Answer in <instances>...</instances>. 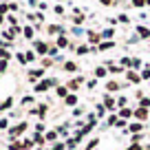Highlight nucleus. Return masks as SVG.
Wrapping results in <instances>:
<instances>
[{"label":"nucleus","instance_id":"obj_1","mask_svg":"<svg viewBox=\"0 0 150 150\" xmlns=\"http://www.w3.org/2000/svg\"><path fill=\"white\" fill-rule=\"evenodd\" d=\"M53 84H55V80H42L40 84L35 86V91H38V93H44V91H47V88H51Z\"/></svg>","mask_w":150,"mask_h":150},{"label":"nucleus","instance_id":"obj_2","mask_svg":"<svg viewBox=\"0 0 150 150\" xmlns=\"http://www.w3.org/2000/svg\"><path fill=\"white\" fill-rule=\"evenodd\" d=\"M135 117L139 119V122L148 119V108H137V110H135Z\"/></svg>","mask_w":150,"mask_h":150},{"label":"nucleus","instance_id":"obj_3","mask_svg":"<svg viewBox=\"0 0 150 150\" xmlns=\"http://www.w3.org/2000/svg\"><path fill=\"white\" fill-rule=\"evenodd\" d=\"M106 75H108V66H97V69H95V77H97V80H102Z\"/></svg>","mask_w":150,"mask_h":150},{"label":"nucleus","instance_id":"obj_4","mask_svg":"<svg viewBox=\"0 0 150 150\" xmlns=\"http://www.w3.org/2000/svg\"><path fill=\"white\" fill-rule=\"evenodd\" d=\"M24 128H27V124H18V126H16V128H11L9 132L16 137V135H20V132H24Z\"/></svg>","mask_w":150,"mask_h":150},{"label":"nucleus","instance_id":"obj_5","mask_svg":"<svg viewBox=\"0 0 150 150\" xmlns=\"http://www.w3.org/2000/svg\"><path fill=\"white\" fill-rule=\"evenodd\" d=\"M132 115H135V112H132L130 108H122V112H119V117H122V119H128V117H132Z\"/></svg>","mask_w":150,"mask_h":150},{"label":"nucleus","instance_id":"obj_6","mask_svg":"<svg viewBox=\"0 0 150 150\" xmlns=\"http://www.w3.org/2000/svg\"><path fill=\"white\" fill-rule=\"evenodd\" d=\"M126 75H128V80H130V82H139V80H141V75L135 73V71H128Z\"/></svg>","mask_w":150,"mask_h":150},{"label":"nucleus","instance_id":"obj_7","mask_svg":"<svg viewBox=\"0 0 150 150\" xmlns=\"http://www.w3.org/2000/svg\"><path fill=\"white\" fill-rule=\"evenodd\" d=\"M35 51L38 53H49V49H47V44H44V42H35Z\"/></svg>","mask_w":150,"mask_h":150},{"label":"nucleus","instance_id":"obj_8","mask_svg":"<svg viewBox=\"0 0 150 150\" xmlns=\"http://www.w3.org/2000/svg\"><path fill=\"white\" fill-rule=\"evenodd\" d=\"M137 33L141 38H150V29H146V27H137Z\"/></svg>","mask_w":150,"mask_h":150},{"label":"nucleus","instance_id":"obj_9","mask_svg":"<svg viewBox=\"0 0 150 150\" xmlns=\"http://www.w3.org/2000/svg\"><path fill=\"white\" fill-rule=\"evenodd\" d=\"M57 47H60V49H64V47H69V40H66V38H64V35H60V38H57Z\"/></svg>","mask_w":150,"mask_h":150},{"label":"nucleus","instance_id":"obj_10","mask_svg":"<svg viewBox=\"0 0 150 150\" xmlns=\"http://www.w3.org/2000/svg\"><path fill=\"white\" fill-rule=\"evenodd\" d=\"M88 40H91L93 44H97L99 40H102V35H97V33H88Z\"/></svg>","mask_w":150,"mask_h":150},{"label":"nucleus","instance_id":"obj_11","mask_svg":"<svg viewBox=\"0 0 150 150\" xmlns=\"http://www.w3.org/2000/svg\"><path fill=\"white\" fill-rule=\"evenodd\" d=\"M57 95H60V97H69V88H66V86H60V88H57Z\"/></svg>","mask_w":150,"mask_h":150},{"label":"nucleus","instance_id":"obj_12","mask_svg":"<svg viewBox=\"0 0 150 150\" xmlns=\"http://www.w3.org/2000/svg\"><path fill=\"white\" fill-rule=\"evenodd\" d=\"M80 84H82V77H77V80H73V82L69 84V88H71V91H75V88H77Z\"/></svg>","mask_w":150,"mask_h":150},{"label":"nucleus","instance_id":"obj_13","mask_svg":"<svg viewBox=\"0 0 150 150\" xmlns=\"http://www.w3.org/2000/svg\"><path fill=\"white\" fill-rule=\"evenodd\" d=\"M11 104H13V99H11V97H9V99H5V102H2V106H0V110H7Z\"/></svg>","mask_w":150,"mask_h":150},{"label":"nucleus","instance_id":"obj_14","mask_svg":"<svg viewBox=\"0 0 150 150\" xmlns=\"http://www.w3.org/2000/svg\"><path fill=\"white\" fill-rule=\"evenodd\" d=\"M66 104H69V106H75V104H77V97H75V95H69V97H66Z\"/></svg>","mask_w":150,"mask_h":150},{"label":"nucleus","instance_id":"obj_15","mask_svg":"<svg viewBox=\"0 0 150 150\" xmlns=\"http://www.w3.org/2000/svg\"><path fill=\"white\" fill-rule=\"evenodd\" d=\"M128 130H130V132H139V130H141V124H139V122H137V124H130V128H128Z\"/></svg>","mask_w":150,"mask_h":150},{"label":"nucleus","instance_id":"obj_16","mask_svg":"<svg viewBox=\"0 0 150 150\" xmlns=\"http://www.w3.org/2000/svg\"><path fill=\"white\" fill-rule=\"evenodd\" d=\"M117 122H119V119L115 117V115H110V117H108V122H106V126H115Z\"/></svg>","mask_w":150,"mask_h":150},{"label":"nucleus","instance_id":"obj_17","mask_svg":"<svg viewBox=\"0 0 150 150\" xmlns=\"http://www.w3.org/2000/svg\"><path fill=\"white\" fill-rule=\"evenodd\" d=\"M112 47V42L108 40V42H99V51H104V49H110Z\"/></svg>","mask_w":150,"mask_h":150},{"label":"nucleus","instance_id":"obj_18","mask_svg":"<svg viewBox=\"0 0 150 150\" xmlns=\"http://www.w3.org/2000/svg\"><path fill=\"white\" fill-rule=\"evenodd\" d=\"M42 73H44V71H40V69L33 71V73H31V80H38V77H42Z\"/></svg>","mask_w":150,"mask_h":150},{"label":"nucleus","instance_id":"obj_19","mask_svg":"<svg viewBox=\"0 0 150 150\" xmlns=\"http://www.w3.org/2000/svg\"><path fill=\"white\" fill-rule=\"evenodd\" d=\"M132 7H137V9H139V7H146V0H132Z\"/></svg>","mask_w":150,"mask_h":150},{"label":"nucleus","instance_id":"obj_20","mask_svg":"<svg viewBox=\"0 0 150 150\" xmlns=\"http://www.w3.org/2000/svg\"><path fill=\"white\" fill-rule=\"evenodd\" d=\"M141 80H150V69H144V71H141Z\"/></svg>","mask_w":150,"mask_h":150},{"label":"nucleus","instance_id":"obj_21","mask_svg":"<svg viewBox=\"0 0 150 150\" xmlns=\"http://www.w3.org/2000/svg\"><path fill=\"white\" fill-rule=\"evenodd\" d=\"M75 146H77V139H69V141H66V148H71V150H73Z\"/></svg>","mask_w":150,"mask_h":150},{"label":"nucleus","instance_id":"obj_22","mask_svg":"<svg viewBox=\"0 0 150 150\" xmlns=\"http://www.w3.org/2000/svg\"><path fill=\"white\" fill-rule=\"evenodd\" d=\"M42 141H44V137H42V135H40V132H38V135H35V137H33V144H42Z\"/></svg>","mask_w":150,"mask_h":150},{"label":"nucleus","instance_id":"obj_23","mask_svg":"<svg viewBox=\"0 0 150 150\" xmlns=\"http://www.w3.org/2000/svg\"><path fill=\"white\" fill-rule=\"evenodd\" d=\"M139 66H141V60L139 57H132V69H139Z\"/></svg>","mask_w":150,"mask_h":150},{"label":"nucleus","instance_id":"obj_24","mask_svg":"<svg viewBox=\"0 0 150 150\" xmlns=\"http://www.w3.org/2000/svg\"><path fill=\"white\" fill-rule=\"evenodd\" d=\"M108 91H119V84L117 82H110V84H108Z\"/></svg>","mask_w":150,"mask_h":150},{"label":"nucleus","instance_id":"obj_25","mask_svg":"<svg viewBox=\"0 0 150 150\" xmlns=\"http://www.w3.org/2000/svg\"><path fill=\"white\" fill-rule=\"evenodd\" d=\"M64 66H66V71H77V66H75V64H73V62H66V64H64Z\"/></svg>","mask_w":150,"mask_h":150},{"label":"nucleus","instance_id":"obj_26","mask_svg":"<svg viewBox=\"0 0 150 150\" xmlns=\"http://www.w3.org/2000/svg\"><path fill=\"white\" fill-rule=\"evenodd\" d=\"M104 104H106V108H112V106H115V102H112L110 97H106V99H104Z\"/></svg>","mask_w":150,"mask_h":150},{"label":"nucleus","instance_id":"obj_27","mask_svg":"<svg viewBox=\"0 0 150 150\" xmlns=\"http://www.w3.org/2000/svg\"><path fill=\"white\" fill-rule=\"evenodd\" d=\"M97 144H99V139H93V141H91L88 146H86V150H93V148H95V146H97Z\"/></svg>","mask_w":150,"mask_h":150},{"label":"nucleus","instance_id":"obj_28","mask_svg":"<svg viewBox=\"0 0 150 150\" xmlns=\"http://www.w3.org/2000/svg\"><path fill=\"white\" fill-rule=\"evenodd\" d=\"M31 35H33V29L27 27V29H24V38H31Z\"/></svg>","mask_w":150,"mask_h":150},{"label":"nucleus","instance_id":"obj_29","mask_svg":"<svg viewBox=\"0 0 150 150\" xmlns=\"http://www.w3.org/2000/svg\"><path fill=\"white\" fill-rule=\"evenodd\" d=\"M88 51H91L88 47H80V49H77V53H80V55H84V53H88Z\"/></svg>","mask_w":150,"mask_h":150},{"label":"nucleus","instance_id":"obj_30","mask_svg":"<svg viewBox=\"0 0 150 150\" xmlns=\"http://www.w3.org/2000/svg\"><path fill=\"white\" fill-rule=\"evenodd\" d=\"M112 35V29H106V31H102V38H110Z\"/></svg>","mask_w":150,"mask_h":150},{"label":"nucleus","instance_id":"obj_31","mask_svg":"<svg viewBox=\"0 0 150 150\" xmlns=\"http://www.w3.org/2000/svg\"><path fill=\"white\" fill-rule=\"evenodd\" d=\"M132 60H128V57H122V66H130Z\"/></svg>","mask_w":150,"mask_h":150},{"label":"nucleus","instance_id":"obj_32","mask_svg":"<svg viewBox=\"0 0 150 150\" xmlns=\"http://www.w3.org/2000/svg\"><path fill=\"white\" fill-rule=\"evenodd\" d=\"M108 69H110L112 73H122V66H112V64H110V66H108Z\"/></svg>","mask_w":150,"mask_h":150},{"label":"nucleus","instance_id":"obj_33","mask_svg":"<svg viewBox=\"0 0 150 150\" xmlns=\"http://www.w3.org/2000/svg\"><path fill=\"white\" fill-rule=\"evenodd\" d=\"M102 5H106V7H110V5H115V0H99Z\"/></svg>","mask_w":150,"mask_h":150},{"label":"nucleus","instance_id":"obj_34","mask_svg":"<svg viewBox=\"0 0 150 150\" xmlns=\"http://www.w3.org/2000/svg\"><path fill=\"white\" fill-rule=\"evenodd\" d=\"M66 148V144H55V146H53V150H64Z\"/></svg>","mask_w":150,"mask_h":150},{"label":"nucleus","instance_id":"obj_35","mask_svg":"<svg viewBox=\"0 0 150 150\" xmlns=\"http://www.w3.org/2000/svg\"><path fill=\"white\" fill-rule=\"evenodd\" d=\"M82 22H84V16L80 13V16H77V18H75V24H82Z\"/></svg>","mask_w":150,"mask_h":150},{"label":"nucleus","instance_id":"obj_36","mask_svg":"<svg viewBox=\"0 0 150 150\" xmlns=\"http://www.w3.org/2000/svg\"><path fill=\"white\" fill-rule=\"evenodd\" d=\"M150 106V99H141V108H148Z\"/></svg>","mask_w":150,"mask_h":150},{"label":"nucleus","instance_id":"obj_37","mask_svg":"<svg viewBox=\"0 0 150 150\" xmlns=\"http://www.w3.org/2000/svg\"><path fill=\"white\" fill-rule=\"evenodd\" d=\"M115 126H117V128H124V126H128V124H126V122H124V119H119V122H117V124H115Z\"/></svg>","mask_w":150,"mask_h":150},{"label":"nucleus","instance_id":"obj_38","mask_svg":"<svg viewBox=\"0 0 150 150\" xmlns=\"http://www.w3.org/2000/svg\"><path fill=\"white\" fill-rule=\"evenodd\" d=\"M47 139H49V141H53V139H55V132H53V130H51V132H47Z\"/></svg>","mask_w":150,"mask_h":150},{"label":"nucleus","instance_id":"obj_39","mask_svg":"<svg viewBox=\"0 0 150 150\" xmlns=\"http://www.w3.org/2000/svg\"><path fill=\"white\" fill-rule=\"evenodd\" d=\"M31 146H33V141H29V139L22 141V148H31Z\"/></svg>","mask_w":150,"mask_h":150},{"label":"nucleus","instance_id":"obj_40","mask_svg":"<svg viewBox=\"0 0 150 150\" xmlns=\"http://www.w3.org/2000/svg\"><path fill=\"white\" fill-rule=\"evenodd\" d=\"M128 150H144V148H141L139 144H132V146H130V148H128Z\"/></svg>","mask_w":150,"mask_h":150},{"label":"nucleus","instance_id":"obj_41","mask_svg":"<svg viewBox=\"0 0 150 150\" xmlns=\"http://www.w3.org/2000/svg\"><path fill=\"white\" fill-rule=\"evenodd\" d=\"M0 57H2V60H9V53H7V51H0Z\"/></svg>","mask_w":150,"mask_h":150},{"label":"nucleus","instance_id":"obj_42","mask_svg":"<svg viewBox=\"0 0 150 150\" xmlns=\"http://www.w3.org/2000/svg\"><path fill=\"white\" fill-rule=\"evenodd\" d=\"M146 5H150V0H146Z\"/></svg>","mask_w":150,"mask_h":150}]
</instances>
